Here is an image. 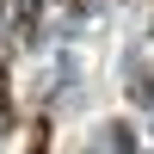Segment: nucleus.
<instances>
[{"mask_svg":"<svg viewBox=\"0 0 154 154\" xmlns=\"http://www.w3.org/2000/svg\"><path fill=\"white\" fill-rule=\"evenodd\" d=\"M12 130V105H6V68H0V136Z\"/></svg>","mask_w":154,"mask_h":154,"instance_id":"nucleus-1","label":"nucleus"}]
</instances>
